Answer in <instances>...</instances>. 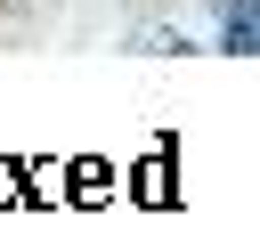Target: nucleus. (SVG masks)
<instances>
[{
    "mask_svg": "<svg viewBox=\"0 0 260 252\" xmlns=\"http://www.w3.org/2000/svg\"><path fill=\"white\" fill-rule=\"evenodd\" d=\"M252 24H260V8H252V0H228V49H236V57H252V41H260Z\"/></svg>",
    "mask_w": 260,
    "mask_h": 252,
    "instance_id": "1",
    "label": "nucleus"
}]
</instances>
